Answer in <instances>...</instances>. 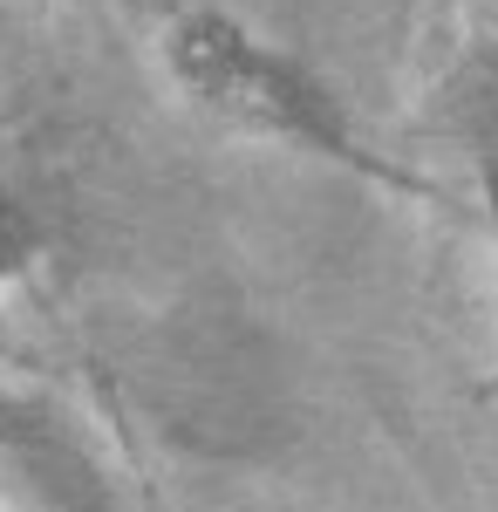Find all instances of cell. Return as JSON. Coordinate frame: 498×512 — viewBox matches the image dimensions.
<instances>
[{
  "label": "cell",
  "instance_id": "cell-1",
  "mask_svg": "<svg viewBox=\"0 0 498 512\" xmlns=\"http://www.w3.org/2000/svg\"><path fill=\"white\" fill-rule=\"evenodd\" d=\"M164 69L198 110H212L219 123L246 130V137L328 158L355 178L389 185V192H423V178H410L403 164L362 151V137H355V123H348V110L335 103L328 82L307 76L294 55H280L253 28H239L232 14H212V7L178 14L171 35H164Z\"/></svg>",
  "mask_w": 498,
  "mask_h": 512
},
{
  "label": "cell",
  "instance_id": "cell-2",
  "mask_svg": "<svg viewBox=\"0 0 498 512\" xmlns=\"http://www.w3.org/2000/svg\"><path fill=\"white\" fill-rule=\"evenodd\" d=\"M151 410L198 458H267L287 431V390L267 335L226 308L185 315L157 342Z\"/></svg>",
  "mask_w": 498,
  "mask_h": 512
},
{
  "label": "cell",
  "instance_id": "cell-3",
  "mask_svg": "<svg viewBox=\"0 0 498 512\" xmlns=\"http://www.w3.org/2000/svg\"><path fill=\"white\" fill-rule=\"evenodd\" d=\"M0 512H123L89 437L41 396H0Z\"/></svg>",
  "mask_w": 498,
  "mask_h": 512
},
{
  "label": "cell",
  "instance_id": "cell-4",
  "mask_svg": "<svg viewBox=\"0 0 498 512\" xmlns=\"http://www.w3.org/2000/svg\"><path fill=\"white\" fill-rule=\"evenodd\" d=\"M423 123L464 151H478V164H498V41H471L444 69Z\"/></svg>",
  "mask_w": 498,
  "mask_h": 512
},
{
  "label": "cell",
  "instance_id": "cell-5",
  "mask_svg": "<svg viewBox=\"0 0 498 512\" xmlns=\"http://www.w3.org/2000/svg\"><path fill=\"white\" fill-rule=\"evenodd\" d=\"M41 246H48V233H41L35 205L14 192V178L0 171V287L28 274V267L41 260Z\"/></svg>",
  "mask_w": 498,
  "mask_h": 512
},
{
  "label": "cell",
  "instance_id": "cell-6",
  "mask_svg": "<svg viewBox=\"0 0 498 512\" xmlns=\"http://www.w3.org/2000/svg\"><path fill=\"white\" fill-rule=\"evenodd\" d=\"M478 198H485V219L498 233V164H478Z\"/></svg>",
  "mask_w": 498,
  "mask_h": 512
}]
</instances>
